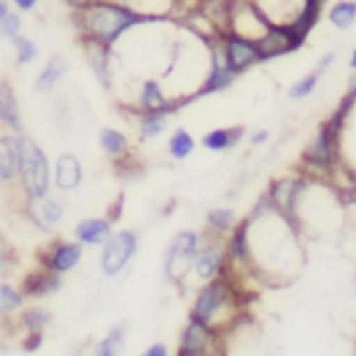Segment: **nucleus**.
<instances>
[{"label":"nucleus","instance_id":"423d86ee","mask_svg":"<svg viewBox=\"0 0 356 356\" xmlns=\"http://www.w3.org/2000/svg\"><path fill=\"white\" fill-rule=\"evenodd\" d=\"M203 244V232L198 229H181L168 239L166 249H163V261H161V273L163 281L171 283L176 288H184L186 278H188L193 261L200 252Z\"/></svg>","mask_w":356,"mask_h":356},{"label":"nucleus","instance_id":"72a5a7b5","mask_svg":"<svg viewBox=\"0 0 356 356\" xmlns=\"http://www.w3.org/2000/svg\"><path fill=\"white\" fill-rule=\"evenodd\" d=\"M325 17L334 30H351L356 25V0H337L327 8Z\"/></svg>","mask_w":356,"mask_h":356},{"label":"nucleus","instance_id":"9d476101","mask_svg":"<svg viewBox=\"0 0 356 356\" xmlns=\"http://www.w3.org/2000/svg\"><path fill=\"white\" fill-rule=\"evenodd\" d=\"M307 181H310V176H305V173H291V176L276 178L266 191L273 208L281 215H286L293 225H296V213H298V205H300L302 193L307 188Z\"/></svg>","mask_w":356,"mask_h":356},{"label":"nucleus","instance_id":"dca6fc26","mask_svg":"<svg viewBox=\"0 0 356 356\" xmlns=\"http://www.w3.org/2000/svg\"><path fill=\"white\" fill-rule=\"evenodd\" d=\"M257 47L264 64V61H273V59H281V56L296 54L298 49L305 47V42L298 37V32L291 25H271L266 35L257 42Z\"/></svg>","mask_w":356,"mask_h":356},{"label":"nucleus","instance_id":"a211bd4d","mask_svg":"<svg viewBox=\"0 0 356 356\" xmlns=\"http://www.w3.org/2000/svg\"><path fill=\"white\" fill-rule=\"evenodd\" d=\"M225 249H227V261H229V273L244 271L252 273V244H249V222L247 218H242L234 225L232 232L225 237ZM254 276V273H252Z\"/></svg>","mask_w":356,"mask_h":356},{"label":"nucleus","instance_id":"7ed1b4c3","mask_svg":"<svg viewBox=\"0 0 356 356\" xmlns=\"http://www.w3.org/2000/svg\"><path fill=\"white\" fill-rule=\"evenodd\" d=\"M239 291L242 288L237 286V281H232L229 273L213 278L208 283H200L195 288L188 317L205 322L213 330H218L220 334L232 330L234 322L242 317V293Z\"/></svg>","mask_w":356,"mask_h":356},{"label":"nucleus","instance_id":"79ce46f5","mask_svg":"<svg viewBox=\"0 0 356 356\" xmlns=\"http://www.w3.org/2000/svg\"><path fill=\"white\" fill-rule=\"evenodd\" d=\"M334 64H337V51H325V54H322L320 59H317L315 66L322 71V74H327V71H330Z\"/></svg>","mask_w":356,"mask_h":356},{"label":"nucleus","instance_id":"6e6552de","mask_svg":"<svg viewBox=\"0 0 356 356\" xmlns=\"http://www.w3.org/2000/svg\"><path fill=\"white\" fill-rule=\"evenodd\" d=\"M98 266L105 278H118L127 271L139 252V234L134 229H118L100 244Z\"/></svg>","mask_w":356,"mask_h":356},{"label":"nucleus","instance_id":"a878e982","mask_svg":"<svg viewBox=\"0 0 356 356\" xmlns=\"http://www.w3.org/2000/svg\"><path fill=\"white\" fill-rule=\"evenodd\" d=\"M254 6L271 25H291L300 15L305 0H254Z\"/></svg>","mask_w":356,"mask_h":356},{"label":"nucleus","instance_id":"aec40b11","mask_svg":"<svg viewBox=\"0 0 356 356\" xmlns=\"http://www.w3.org/2000/svg\"><path fill=\"white\" fill-rule=\"evenodd\" d=\"M83 178H86L83 163H81V159L76 154L64 152L51 163V186L59 193H76L83 186Z\"/></svg>","mask_w":356,"mask_h":356},{"label":"nucleus","instance_id":"c9c22d12","mask_svg":"<svg viewBox=\"0 0 356 356\" xmlns=\"http://www.w3.org/2000/svg\"><path fill=\"white\" fill-rule=\"evenodd\" d=\"M322 79H325V74H322L320 69H312L310 74H305V76H300V79L296 81V83L288 88V100H293V103H300V100H307L312 93L317 90V86L322 83Z\"/></svg>","mask_w":356,"mask_h":356},{"label":"nucleus","instance_id":"bb28decb","mask_svg":"<svg viewBox=\"0 0 356 356\" xmlns=\"http://www.w3.org/2000/svg\"><path fill=\"white\" fill-rule=\"evenodd\" d=\"M244 137H247V127H242V124H237V127H215L203 134L200 144L213 154H225L237 149Z\"/></svg>","mask_w":356,"mask_h":356},{"label":"nucleus","instance_id":"1a4fd4ad","mask_svg":"<svg viewBox=\"0 0 356 356\" xmlns=\"http://www.w3.org/2000/svg\"><path fill=\"white\" fill-rule=\"evenodd\" d=\"M271 22L264 17V13L254 6V0H227V30L239 37L259 42L268 32Z\"/></svg>","mask_w":356,"mask_h":356},{"label":"nucleus","instance_id":"c03bdc74","mask_svg":"<svg viewBox=\"0 0 356 356\" xmlns=\"http://www.w3.org/2000/svg\"><path fill=\"white\" fill-rule=\"evenodd\" d=\"M144 356H168V346L163 341H154L144 349Z\"/></svg>","mask_w":356,"mask_h":356},{"label":"nucleus","instance_id":"f03ea898","mask_svg":"<svg viewBox=\"0 0 356 356\" xmlns=\"http://www.w3.org/2000/svg\"><path fill=\"white\" fill-rule=\"evenodd\" d=\"M69 17L79 35V42H95L108 49H115L134 27L163 25V22H154L134 13L122 0H93L81 10H71Z\"/></svg>","mask_w":356,"mask_h":356},{"label":"nucleus","instance_id":"7c9ffc66","mask_svg":"<svg viewBox=\"0 0 356 356\" xmlns=\"http://www.w3.org/2000/svg\"><path fill=\"white\" fill-rule=\"evenodd\" d=\"M168 120L171 115L168 113H142V110H134V124H137V134L142 142H152V139H159L163 132L168 129Z\"/></svg>","mask_w":356,"mask_h":356},{"label":"nucleus","instance_id":"de8ad7c7","mask_svg":"<svg viewBox=\"0 0 356 356\" xmlns=\"http://www.w3.org/2000/svg\"><path fill=\"white\" fill-rule=\"evenodd\" d=\"M349 69L356 74V47H354V49H351V56H349Z\"/></svg>","mask_w":356,"mask_h":356},{"label":"nucleus","instance_id":"4468645a","mask_svg":"<svg viewBox=\"0 0 356 356\" xmlns=\"http://www.w3.org/2000/svg\"><path fill=\"white\" fill-rule=\"evenodd\" d=\"M220 47H222V54L227 59L229 69L237 76L247 74L249 69L261 64V54H259V47L254 40L239 37L234 32H220Z\"/></svg>","mask_w":356,"mask_h":356},{"label":"nucleus","instance_id":"412c9836","mask_svg":"<svg viewBox=\"0 0 356 356\" xmlns=\"http://www.w3.org/2000/svg\"><path fill=\"white\" fill-rule=\"evenodd\" d=\"M83 47V56L88 61L90 71H93L95 81L100 88L113 90L115 88V64H113V49L100 47L95 42H81Z\"/></svg>","mask_w":356,"mask_h":356},{"label":"nucleus","instance_id":"ddd939ff","mask_svg":"<svg viewBox=\"0 0 356 356\" xmlns=\"http://www.w3.org/2000/svg\"><path fill=\"white\" fill-rule=\"evenodd\" d=\"M220 332L213 330L210 325L200 320H193L188 317L186 327L181 330V337H178V356H210L215 354V346L220 341Z\"/></svg>","mask_w":356,"mask_h":356},{"label":"nucleus","instance_id":"39448f33","mask_svg":"<svg viewBox=\"0 0 356 356\" xmlns=\"http://www.w3.org/2000/svg\"><path fill=\"white\" fill-rule=\"evenodd\" d=\"M20 147V166H17V181L22 195V205H30L51 193V161L42 144L27 132L17 134Z\"/></svg>","mask_w":356,"mask_h":356},{"label":"nucleus","instance_id":"09e8293b","mask_svg":"<svg viewBox=\"0 0 356 356\" xmlns=\"http://www.w3.org/2000/svg\"><path fill=\"white\" fill-rule=\"evenodd\" d=\"M0 322H3V317H0Z\"/></svg>","mask_w":356,"mask_h":356},{"label":"nucleus","instance_id":"58836bf2","mask_svg":"<svg viewBox=\"0 0 356 356\" xmlns=\"http://www.w3.org/2000/svg\"><path fill=\"white\" fill-rule=\"evenodd\" d=\"M47 332H22L20 339V351L22 354H37V351L44 346Z\"/></svg>","mask_w":356,"mask_h":356},{"label":"nucleus","instance_id":"6ab92c4d","mask_svg":"<svg viewBox=\"0 0 356 356\" xmlns=\"http://www.w3.org/2000/svg\"><path fill=\"white\" fill-rule=\"evenodd\" d=\"M61 288H64V276L54 271H47V268L37 266L32 271H27L20 281V291L27 300H47L51 296H59Z\"/></svg>","mask_w":356,"mask_h":356},{"label":"nucleus","instance_id":"f704fd0d","mask_svg":"<svg viewBox=\"0 0 356 356\" xmlns=\"http://www.w3.org/2000/svg\"><path fill=\"white\" fill-rule=\"evenodd\" d=\"M124 344H127V327L115 325L108 330V334L100 337V339L93 344V354L95 356H118V354H122Z\"/></svg>","mask_w":356,"mask_h":356},{"label":"nucleus","instance_id":"37998d69","mask_svg":"<svg viewBox=\"0 0 356 356\" xmlns=\"http://www.w3.org/2000/svg\"><path fill=\"white\" fill-rule=\"evenodd\" d=\"M268 139H271L268 129H257V132L249 137V144H252V147H264V144H268Z\"/></svg>","mask_w":356,"mask_h":356},{"label":"nucleus","instance_id":"f3484780","mask_svg":"<svg viewBox=\"0 0 356 356\" xmlns=\"http://www.w3.org/2000/svg\"><path fill=\"white\" fill-rule=\"evenodd\" d=\"M25 208V218L30 220V225L40 232H51L56 229L66 218V203L56 195H44L42 200L30 205H22Z\"/></svg>","mask_w":356,"mask_h":356},{"label":"nucleus","instance_id":"4c0bfd02","mask_svg":"<svg viewBox=\"0 0 356 356\" xmlns=\"http://www.w3.org/2000/svg\"><path fill=\"white\" fill-rule=\"evenodd\" d=\"M20 32H22V13L10 8L6 15L0 17V40L10 42V40H15Z\"/></svg>","mask_w":356,"mask_h":356},{"label":"nucleus","instance_id":"f8f14e48","mask_svg":"<svg viewBox=\"0 0 356 356\" xmlns=\"http://www.w3.org/2000/svg\"><path fill=\"white\" fill-rule=\"evenodd\" d=\"M83 252H86V247L76 242V239H54V242L42 249L37 261H40V266L47 268V271L66 276V273H71L83 261Z\"/></svg>","mask_w":356,"mask_h":356},{"label":"nucleus","instance_id":"9b49d317","mask_svg":"<svg viewBox=\"0 0 356 356\" xmlns=\"http://www.w3.org/2000/svg\"><path fill=\"white\" fill-rule=\"evenodd\" d=\"M239 76L229 69L227 59L222 54V47H220V37L210 40V69L205 74V81L200 83V88L195 90L193 98L195 100H203L208 95H218V93H225L227 88H232V83L237 81Z\"/></svg>","mask_w":356,"mask_h":356},{"label":"nucleus","instance_id":"2eb2a0df","mask_svg":"<svg viewBox=\"0 0 356 356\" xmlns=\"http://www.w3.org/2000/svg\"><path fill=\"white\" fill-rule=\"evenodd\" d=\"M134 110H142V113H156V110H161V113H168L173 118V115H178L181 110H184V103H181L178 98H171V95H168V90L163 88L161 79L149 76V79H142V83H139Z\"/></svg>","mask_w":356,"mask_h":356},{"label":"nucleus","instance_id":"b1692460","mask_svg":"<svg viewBox=\"0 0 356 356\" xmlns=\"http://www.w3.org/2000/svg\"><path fill=\"white\" fill-rule=\"evenodd\" d=\"M122 3L154 22H176L181 15V0H122Z\"/></svg>","mask_w":356,"mask_h":356},{"label":"nucleus","instance_id":"c756f323","mask_svg":"<svg viewBox=\"0 0 356 356\" xmlns=\"http://www.w3.org/2000/svg\"><path fill=\"white\" fill-rule=\"evenodd\" d=\"M54 322V312L49 307L40 305H25L20 312L15 315V325L20 327L22 332H47Z\"/></svg>","mask_w":356,"mask_h":356},{"label":"nucleus","instance_id":"393cba45","mask_svg":"<svg viewBox=\"0 0 356 356\" xmlns=\"http://www.w3.org/2000/svg\"><path fill=\"white\" fill-rule=\"evenodd\" d=\"M17 166H20V147L17 134L3 132L0 134V186H15Z\"/></svg>","mask_w":356,"mask_h":356},{"label":"nucleus","instance_id":"473e14b6","mask_svg":"<svg viewBox=\"0 0 356 356\" xmlns=\"http://www.w3.org/2000/svg\"><path fill=\"white\" fill-rule=\"evenodd\" d=\"M239 215L234 213L232 208H225V205H218V208H210L205 213V232L210 234H220V237H227L234 229V225L239 222Z\"/></svg>","mask_w":356,"mask_h":356},{"label":"nucleus","instance_id":"4be33fe9","mask_svg":"<svg viewBox=\"0 0 356 356\" xmlns=\"http://www.w3.org/2000/svg\"><path fill=\"white\" fill-rule=\"evenodd\" d=\"M0 127L13 134L25 132L20 98H17V90L13 86V81L8 79H0Z\"/></svg>","mask_w":356,"mask_h":356},{"label":"nucleus","instance_id":"cd10ccee","mask_svg":"<svg viewBox=\"0 0 356 356\" xmlns=\"http://www.w3.org/2000/svg\"><path fill=\"white\" fill-rule=\"evenodd\" d=\"M66 74H69V59H66L64 54H51L49 59L44 61V66L37 71L35 83L32 86H35L37 93H51V90L66 79Z\"/></svg>","mask_w":356,"mask_h":356},{"label":"nucleus","instance_id":"5701e85b","mask_svg":"<svg viewBox=\"0 0 356 356\" xmlns=\"http://www.w3.org/2000/svg\"><path fill=\"white\" fill-rule=\"evenodd\" d=\"M113 225L115 222L108 218V215H105V218H100V215H90V218H81L79 222L74 225V232H71V234H74V239L79 244L95 249L115 232Z\"/></svg>","mask_w":356,"mask_h":356},{"label":"nucleus","instance_id":"2f4dec72","mask_svg":"<svg viewBox=\"0 0 356 356\" xmlns=\"http://www.w3.org/2000/svg\"><path fill=\"white\" fill-rule=\"evenodd\" d=\"M195 147H198V142H195V137L186 127H176L166 139V154L171 161H186V159H191Z\"/></svg>","mask_w":356,"mask_h":356},{"label":"nucleus","instance_id":"20e7f679","mask_svg":"<svg viewBox=\"0 0 356 356\" xmlns=\"http://www.w3.org/2000/svg\"><path fill=\"white\" fill-rule=\"evenodd\" d=\"M356 103L349 100L346 95H341L337 110L317 127L312 142L307 144V149L302 152V168L312 176L320 173H332L339 166V147H341V132L346 127V120L354 113Z\"/></svg>","mask_w":356,"mask_h":356},{"label":"nucleus","instance_id":"ea45409f","mask_svg":"<svg viewBox=\"0 0 356 356\" xmlns=\"http://www.w3.org/2000/svg\"><path fill=\"white\" fill-rule=\"evenodd\" d=\"M15 264H17V257H15V252H13V247L6 244V239L0 237V278L8 276Z\"/></svg>","mask_w":356,"mask_h":356},{"label":"nucleus","instance_id":"49530a36","mask_svg":"<svg viewBox=\"0 0 356 356\" xmlns=\"http://www.w3.org/2000/svg\"><path fill=\"white\" fill-rule=\"evenodd\" d=\"M10 0H0V17H3V15H6V13L8 10H10Z\"/></svg>","mask_w":356,"mask_h":356},{"label":"nucleus","instance_id":"f257e3e1","mask_svg":"<svg viewBox=\"0 0 356 356\" xmlns=\"http://www.w3.org/2000/svg\"><path fill=\"white\" fill-rule=\"evenodd\" d=\"M249 222V244H252V273L268 283L296 281L302 271V232L281 215L268 195L264 193L247 215Z\"/></svg>","mask_w":356,"mask_h":356},{"label":"nucleus","instance_id":"a19ab883","mask_svg":"<svg viewBox=\"0 0 356 356\" xmlns=\"http://www.w3.org/2000/svg\"><path fill=\"white\" fill-rule=\"evenodd\" d=\"M42 0H10V6L15 8L17 13H35L40 8Z\"/></svg>","mask_w":356,"mask_h":356},{"label":"nucleus","instance_id":"0eeeda50","mask_svg":"<svg viewBox=\"0 0 356 356\" xmlns=\"http://www.w3.org/2000/svg\"><path fill=\"white\" fill-rule=\"evenodd\" d=\"M227 273H229V261H227V249H225V237L203 232V244H200V252L195 257L193 268H191L184 288L191 286L198 288L200 283L227 276Z\"/></svg>","mask_w":356,"mask_h":356},{"label":"nucleus","instance_id":"e433bc0d","mask_svg":"<svg viewBox=\"0 0 356 356\" xmlns=\"http://www.w3.org/2000/svg\"><path fill=\"white\" fill-rule=\"evenodd\" d=\"M10 47H13V51H15V64L17 66H30V64H35L37 59H40V44H37L32 37H27V35H17L15 40H10Z\"/></svg>","mask_w":356,"mask_h":356},{"label":"nucleus","instance_id":"a18cd8bd","mask_svg":"<svg viewBox=\"0 0 356 356\" xmlns=\"http://www.w3.org/2000/svg\"><path fill=\"white\" fill-rule=\"evenodd\" d=\"M69 10H81V8H86L88 3H93V0H61Z\"/></svg>","mask_w":356,"mask_h":356},{"label":"nucleus","instance_id":"c85d7f7f","mask_svg":"<svg viewBox=\"0 0 356 356\" xmlns=\"http://www.w3.org/2000/svg\"><path fill=\"white\" fill-rule=\"evenodd\" d=\"M98 147L110 161H120V159L129 156L132 152V144H129V137L124 132L115 127H100L98 132Z\"/></svg>","mask_w":356,"mask_h":356}]
</instances>
